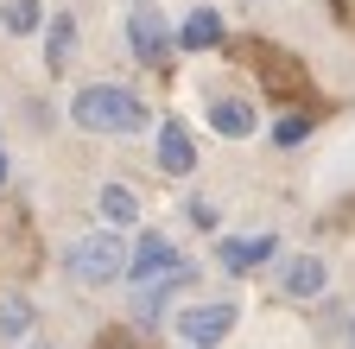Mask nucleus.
<instances>
[{"label":"nucleus","mask_w":355,"mask_h":349,"mask_svg":"<svg viewBox=\"0 0 355 349\" xmlns=\"http://www.w3.org/2000/svg\"><path fill=\"white\" fill-rule=\"evenodd\" d=\"M279 286H286L292 298H318V292L330 286V267H324L318 254H292V260H286V273H279Z\"/></svg>","instance_id":"nucleus-8"},{"label":"nucleus","mask_w":355,"mask_h":349,"mask_svg":"<svg viewBox=\"0 0 355 349\" xmlns=\"http://www.w3.org/2000/svg\"><path fill=\"white\" fill-rule=\"evenodd\" d=\"M96 349H140L133 337H121V330H108V337H96Z\"/></svg>","instance_id":"nucleus-19"},{"label":"nucleus","mask_w":355,"mask_h":349,"mask_svg":"<svg viewBox=\"0 0 355 349\" xmlns=\"http://www.w3.org/2000/svg\"><path fill=\"white\" fill-rule=\"evenodd\" d=\"M38 349H44V343H38Z\"/></svg>","instance_id":"nucleus-21"},{"label":"nucleus","mask_w":355,"mask_h":349,"mask_svg":"<svg viewBox=\"0 0 355 349\" xmlns=\"http://www.w3.org/2000/svg\"><path fill=\"white\" fill-rule=\"evenodd\" d=\"M127 45H133V58H140L146 70L171 76V32H165V19L153 7H133L127 13Z\"/></svg>","instance_id":"nucleus-5"},{"label":"nucleus","mask_w":355,"mask_h":349,"mask_svg":"<svg viewBox=\"0 0 355 349\" xmlns=\"http://www.w3.org/2000/svg\"><path fill=\"white\" fill-rule=\"evenodd\" d=\"M159 165L171 171V178H184V171L197 165V146H191V134H184V121H165V127H159Z\"/></svg>","instance_id":"nucleus-10"},{"label":"nucleus","mask_w":355,"mask_h":349,"mask_svg":"<svg viewBox=\"0 0 355 349\" xmlns=\"http://www.w3.org/2000/svg\"><path fill=\"white\" fill-rule=\"evenodd\" d=\"M191 286V267H178V273H165V280H153L146 292H140V324H153L159 312H165V305L178 298V292H184Z\"/></svg>","instance_id":"nucleus-13"},{"label":"nucleus","mask_w":355,"mask_h":349,"mask_svg":"<svg viewBox=\"0 0 355 349\" xmlns=\"http://www.w3.org/2000/svg\"><path fill=\"white\" fill-rule=\"evenodd\" d=\"M0 185H7V153H0Z\"/></svg>","instance_id":"nucleus-20"},{"label":"nucleus","mask_w":355,"mask_h":349,"mask_svg":"<svg viewBox=\"0 0 355 349\" xmlns=\"http://www.w3.org/2000/svg\"><path fill=\"white\" fill-rule=\"evenodd\" d=\"M216 260L229 273H248L260 260H273V235H248V241H216Z\"/></svg>","instance_id":"nucleus-11"},{"label":"nucleus","mask_w":355,"mask_h":349,"mask_svg":"<svg viewBox=\"0 0 355 349\" xmlns=\"http://www.w3.org/2000/svg\"><path fill=\"white\" fill-rule=\"evenodd\" d=\"M70 121L83 134H140L146 127V102L121 90V83H83L70 96Z\"/></svg>","instance_id":"nucleus-1"},{"label":"nucleus","mask_w":355,"mask_h":349,"mask_svg":"<svg viewBox=\"0 0 355 349\" xmlns=\"http://www.w3.org/2000/svg\"><path fill=\"white\" fill-rule=\"evenodd\" d=\"M0 26H7L13 38H26V32L44 26V7H38V0H7V7H0Z\"/></svg>","instance_id":"nucleus-16"},{"label":"nucleus","mask_w":355,"mask_h":349,"mask_svg":"<svg viewBox=\"0 0 355 349\" xmlns=\"http://www.w3.org/2000/svg\"><path fill=\"white\" fill-rule=\"evenodd\" d=\"M311 134V108H279V121H273V146H298Z\"/></svg>","instance_id":"nucleus-18"},{"label":"nucleus","mask_w":355,"mask_h":349,"mask_svg":"<svg viewBox=\"0 0 355 349\" xmlns=\"http://www.w3.org/2000/svg\"><path fill=\"white\" fill-rule=\"evenodd\" d=\"M102 216H108L114 229H127V223H140V197H133L127 185H108V191H102Z\"/></svg>","instance_id":"nucleus-15"},{"label":"nucleus","mask_w":355,"mask_h":349,"mask_svg":"<svg viewBox=\"0 0 355 349\" xmlns=\"http://www.w3.org/2000/svg\"><path fill=\"white\" fill-rule=\"evenodd\" d=\"M171 330L184 337L191 349H216L222 337L235 330V305H229V298H216V305H184V312L171 318Z\"/></svg>","instance_id":"nucleus-4"},{"label":"nucleus","mask_w":355,"mask_h":349,"mask_svg":"<svg viewBox=\"0 0 355 349\" xmlns=\"http://www.w3.org/2000/svg\"><path fill=\"white\" fill-rule=\"evenodd\" d=\"M248 64H260V83L273 90L279 102H292V108H304V76H298V58H279L273 45H260V38H248V45H235Z\"/></svg>","instance_id":"nucleus-3"},{"label":"nucleus","mask_w":355,"mask_h":349,"mask_svg":"<svg viewBox=\"0 0 355 349\" xmlns=\"http://www.w3.org/2000/svg\"><path fill=\"white\" fill-rule=\"evenodd\" d=\"M0 235H7V273H26L38 260V235L26 229V216H0Z\"/></svg>","instance_id":"nucleus-12"},{"label":"nucleus","mask_w":355,"mask_h":349,"mask_svg":"<svg viewBox=\"0 0 355 349\" xmlns=\"http://www.w3.org/2000/svg\"><path fill=\"white\" fill-rule=\"evenodd\" d=\"M171 45H178V51H216V45H222V13H216V7H197L184 26H178Z\"/></svg>","instance_id":"nucleus-9"},{"label":"nucleus","mask_w":355,"mask_h":349,"mask_svg":"<svg viewBox=\"0 0 355 349\" xmlns=\"http://www.w3.org/2000/svg\"><path fill=\"white\" fill-rule=\"evenodd\" d=\"M70 51H76V13H58V19H51V38H44V64L64 70Z\"/></svg>","instance_id":"nucleus-14"},{"label":"nucleus","mask_w":355,"mask_h":349,"mask_svg":"<svg viewBox=\"0 0 355 349\" xmlns=\"http://www.w3.org/2000/svg\"><path fill=\"white\" fill-rule=\"evenodd\" d=\"M178 267H191V260L178 254L165 235H140V241H133V260H127V280H133V286H153V280H165V273H178Z\"/></svg>","instance_id":"nucleus-6"},{"label":"nucleus","mask_w":355,"mask_h":349,"mask_svg":"<svg viewBox=\"0 0 355 349\" xmlns=\"http://www.w3.org/2000/svg\"><path fill=\"white\" fill-rule=\"evenodd\" d=\"M209 127H216L222 140H248L254 127H260V114H254L248 96H222V102H209Z\"/></svg>","instance_id":"nucleus-7"},{"label":"nucleus","mask_w":355,"mask_h":349,"mask_svg":"<svg viewBox=\"0 0 355 349\" xmlns=\"http://www.w3.org/2000/svg\"><path fill=\"white\" fill-rule=\"evenodd\" d=\"M64 273H70L76 286H108V280H121V273H127V248H121V235H83V241H70Z\"/></svg>","instance_id":"nucleus-2"},{"label":"nucleus","mask_w":355,"mask_h":349,"mask_svg":"<svg viewBox=\"0 0 355 349\" xmlns=\"http://www.w3.org/2000/svg\"><path fill=\"white\" fill-rule=\"evenodd\" d=\"M32 330V305L26 298H0V343H19Z\"/></svg>","instance_id":"nucleus-17"}]
</instances>
